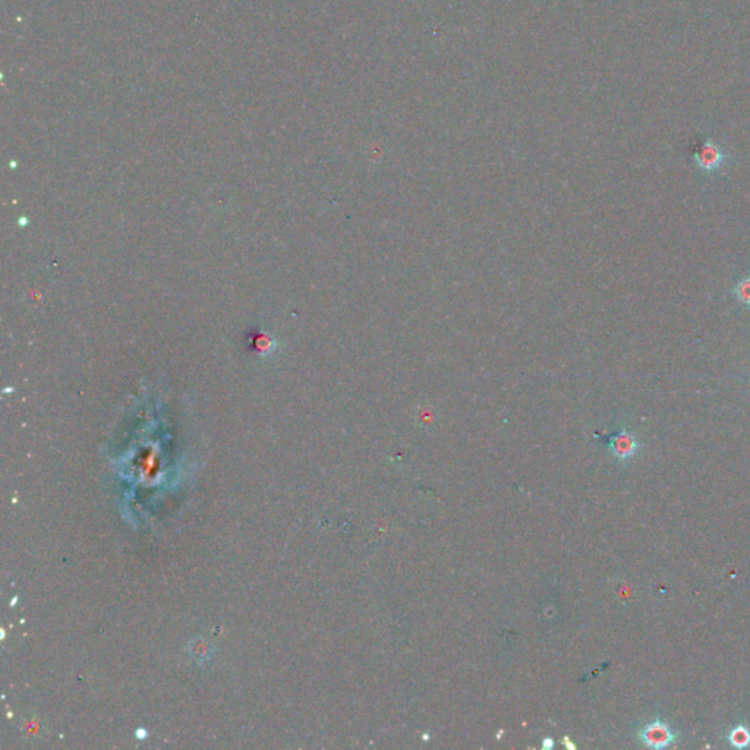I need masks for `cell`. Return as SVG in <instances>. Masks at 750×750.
Wrapping results in <instances>:
<instances>
[{"label":"cell","instance_id":"obj_1","mask_svg":"<svg viewBox=\"0 0 750 750\" xmlns=\"http://www.w3.org/2000/svg\"><path fill=\"white\" fill-rule=\"evenodd\" d=\"M692 160L693 163H695L699 172L705 175H711L727 166L730 160V154L721 148L711 136H708L702 143V146L698 147L695 153H693Z\"/></svg>","mask_w":750,"mask_h":750},{"label":"cell","instance_id":"obj_2","mask_svg":"<svg viewBox=\"0 0 750 750\" xmlns=\"http://www.w3.org/2000/svg\"><path fill=\"white\" fill-rule=\"evenodd\" d=\"M605 444L613 458L621 463L632 460L642 447L639 438L627 428H620L617 432L608 435Z\"/></svg>","mask_w":750,"mask_h":750},{"label":"cell","instance_id":"obj_3","mask_svg":"<svg viewBox=\"0 0 750 750\" xmlns=\"http://www.w3.org/2000/svg\"><path fill=\"white\" fill-rule=\"evenodd\" d=\"M677 733L661 719H654L639 731V740L650 749H664L677 740Z\"/></svg>","mask_w":750,"mask_h":750},{"label":"cell","instance_id":"obj_4","mask_svg":"<svg viewBox=\"0 0 750 750\" xmlns=\"http://www.w3.org/2000/svg\"><path fill=\"white\" fill-rule=\"evenodd\" d=\"M249 347L253 350L256 355L261 358H270L273 353L277 350V342L268 333H256L251 336Z\"/></svg>","mask_w":750,"mask_h":750},{"label":"cell","instance_id":"obj_5","mask_svg":"<svg viewBox=\"0 0 750 750\" xmlns=\"http://www.w3.org/2000/svg\"><path fill=\"white\" fill-rule=\"evenodd\" d=\"M730 293L740 305H743L746 309H750V272L734 283Z\"/></svg>","mask_w":750,"mask_h":750},{"label":"cell","instance_id":"obj_6","mask_svg":"<svg viewBox=\"0 0 750 750\" xmlns=\"http://www.w3.org/2000/svg\"><path fill=\"white\" fill-rule=\"evenodd\" d=\"M728 742L733 747L737 749H744L750 746V728L743 724L735 726L728 734Z\"/></svg>","mask_w":750,"mask_h":750},{"label":"cell","instance_id":"obj_7","mask_svg":"<svg viewBox=\"0 0 750 750\" xmlns=\"http://www.w3.org/2000/svg\"><path fill=\"white\" fill-rule=\"evenodd\" d=\"M551 746H553V742H551L549 739H547V740L544 742V747H551Z\"/></svg>","mask_w":750,"mask_h":750}]
</instances>
